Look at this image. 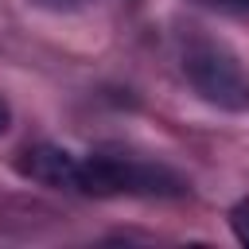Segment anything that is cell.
Wrapping results in <instances>:
<instances>
[{
	"label": "cell",
	"mask_w": 249,
	"mask_h": 249,
	"mask_svg": "<svg viewBox=\"0 0 249 249\" xmlns=\"http://www.w3.org/2000/svg\"><path fill=\"white\" fill-rule=\"evenodd\" d=\"M230 226H233L237 241H241V245H249V198H241V202L233 206V214H230Z\"/></svg>",
	"instance_id": "277c9868"
},
{
	"label": "cell",
	"mask_w": 249,
	"mask_h": 249,
	"mask_svg": "<svg viewBox=\"0 0 249 249\" xmlns=\"http://www.w3.org/2000/svg\"><path fill=\"white\" fill-rule=\"evenodd\" d=\"M82 195H183V179L163 163H148L117 152H89L78 160Z\"/></svg>",
	"instance_id": "7a4b0ae2"
},
{
	"label": "cell",
	"mask_w": 249,
	"mask_h": 249,
	"mask_svg": "<svg viewBox=\"0 0 249 249\" xmlns=\"http://www.w3.org/2000/svg\"><path fill=\"white\" fill-rule=\"evenodd\" d=\"M218 4H230V8H249V0H218Z\"/></svg>",
	"instance_id": "8992f818"
},
{
	"label": "cell",
	"mask_w": 249,
	"mask_h": 249,
	"mask_svg": "<svg viewBox=\"0 0 249 249\" xmlns=\"http://www.w3.org/2000/svg\"><path fill=\"white\" fill-rule=\"evenodd\" d=\"M78 160L82 156H74L66 148L35 144L16 160V167H19V175H27L35 183H47V187H58V191H78Z\"/></svg>",
	"instance_id": "3957f363"
},
{
	"label": "cell",
	"mask_w": 249,
	"mask_h": 249,
	"mask_svg": "<svg viewBox=\"0 0 249 249\" xmlns=\"http://www.w3.org/2000/svg\"><path fill=\"white\" fill-rule=\"evenodd\" d=\"M183 74L202 101L226 113H249V70L222 39L191 35L183 43Z\"/></svg>",
	"instance_id": "6da1fadb"
},
{
	"label": "cell",
	"mask_w": 249,
	"mask_h": 249,
	"mask_svg": "<svg viewBox=\"0 0 249 249\" xmlns=\"http://www.w3.org/2000/svg\"><path fill=\"white\" fill-rule=\"evenodd\" d=\"M8 124H12V105H8L4 93H0V132H8Z\"/></svg>",
	"instance_id": "5b68a950"
}]
</instances>
